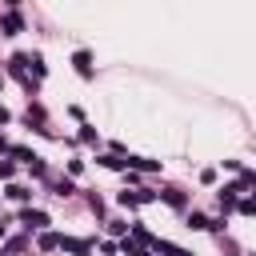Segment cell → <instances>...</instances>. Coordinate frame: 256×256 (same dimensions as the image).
I'll return each instance as SVG.
<instances>
[{
	"label": "cell",
	"mask_w": 256,
	"mask_h": 256,
	"mask_svg": "<svg viewBox=\"0 0 256 256\" xmlns=\"http://www.w3.org/2000/svg\"><path fill=\"white\" fill-rule=\"evenodd\" d=\"M24 224H28V228H40V224H44V212H24Z\"/></svg>",
	"instance_id": "obj_1"
},
{
	"label": "cell",
	"mask_w": 256,
	"mask_h": 256,
	"mask_svg": "<svg viewBox=\"0 0 256 256\" xmlns=\"http://www.w3.org/2000/svg\"><path fill=\"white\" fill-rule=\"evenodd\" d=\"M4 28H8V36H12V32H20V16H8V20H4Z\"/></svg>",
	"instance_id": "obj_2"
}]
</instances>
